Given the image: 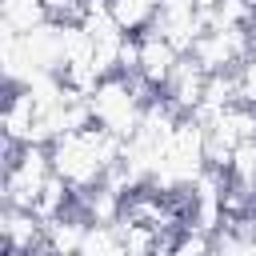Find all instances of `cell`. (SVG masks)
I'll return each mask as SVG.
<instances>
[{
  "label": "cell",
  "instance_id": "obj_1",
  "mask_svg": "<svg viewBox=\"0 0 256 256\" xmlns=\"http://www.w3.org/2000/svg\"><path fill=\"white\" fill-rule=\"evenodd\" d=\"M48 152H52L56 176L72 192H92V188L108 184V176L120 168L124 140L112 136L108 128H100L96 120H88V124H76V128L60 132L56 140H48Z\"/></svg>",
  "mask_w": 256,
  "mask_h": 256
},
{
  "label": "cell",
  "instance_id": "obj_2",
  "mask_svg": "<svg viewBox=\"0 0 256 256\" xmlns=\"http://www.w3.org/2000/svg\"><path fill=\"white\" fill-rule=\"evenodd\" d=\"M160 4H164V0H108V8H112V16H116V24H120L128 36L148 32V28H152V20H156V12H160Z\"/></svg>",
  "mask_w": 256,
  "mask_h": 256
}]
</instances>
